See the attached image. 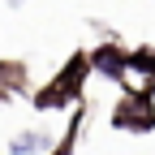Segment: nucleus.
Masks as SVG:
<instances>
[{"mask_svg": "<svg viewBox=\"0 0 155 155\" xmlns=\"http://www.w3.org/2000/svg\"><path fill=\"white\" fill-rule=\"evenodd\" d=\"M86 78H91L86 52H73L69 61L61 65V73H56L48 86H39V91H35V108H39V112H61V108H73L78 99H82Z\"/></svg>", "mask_w": 155, "mask_h": 155, "instance_id": "1", "label": "nucleus"}, {"mask_svg": "<svg viewBox=\"0 0 155 155\" xmlns=\"http://www.w3.org/2000/svg\"><path fill=\"white\" fill-rule=\"evenodd\" d=\"M43 147H48V134H39V129H22V134L9 142V155H39Z\"/></svg>", "mask_w": 155, "mask_h": 155, "instance_id": "6", "label": "nucleus"}, {"mask_svg": "<svg viewBox=\"0 0 155 155\" xmlns=\"http://www.w3.org/2000/svg\"><path fill=\"white\" fill-rule=\"evenodd\" d=\"M86 65H91V73L121 82V69H125V48L116 43V39H104L95 52H86Z\"/></svg>", "mask_w": 155, "mask_h": 155, "instance_id": "4", "label": "nucleus"}, {"mask_svg": "<svg viewBox=\"0 0 155 155\" xmlns=\"http://www.w3.org/2000/svg\"><path fill=\"white\" fill-rule=\"evenodd\" d=\"M121 86L125 91H155V52L138 48V52H125V69H121Z\"/></svg>", "mask_w": 155, "mask_h": 155, "instance_id": "3", "label": "nucleus"}, {"mask_svg": "<svg viewBox=\"0 0 155 155\" xmlns=\"http://www.w3.org/2000/svg\"><path fill=\"white\" fill-rule=\"evenodd\" d=\"M108 121H112V129H125V134H151L155 129V104L147 91H125Z\"/></svg>", "mask_w": 155, "mask_h": 155, "instance_id": "2", "label": "nucleus"}, {"mask_svg": "<svg viewBox=\"0 0 155 155\" xmlns=\"http://www.w3.org/2000/svg\"><path fill=\"white\" fill-rule=\"evenodd\" d=\"M26 86V65L22 61H0V108Z\"/></svg>", "mask_w": 155, "mask_h": 155, "instance_id": "5", "label": "nucleus"}, {"mask_svg": "<svg viewBox=\"0 0 155 155\" xmlns=\"http://www.w3.org/2000/svg\"><path fill=\"white\" fill-rule=\"evenodd\" d=\"M82 121H86V112H82V108H78V112H73V125L65 129V142H61V147H56L52 155H69V151H73V142H78V129H82Z\"/></svg>", "mask_w": 155, "mask_h": 155, "instance_id": "7", "label": "nucleus"}]
</instances>
